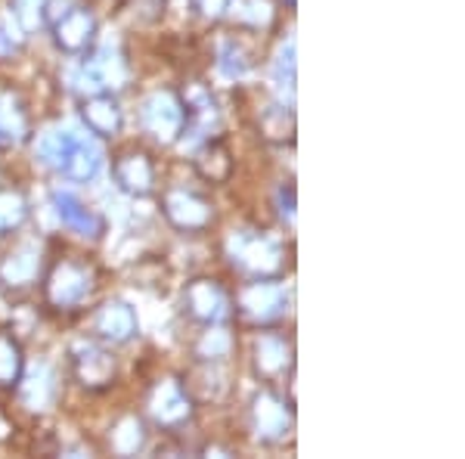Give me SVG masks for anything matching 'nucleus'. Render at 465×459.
Masks as SVG:
<instances>
[{
	"label": "nucleus",
	"instance_id": "1",
	"mask_svg": "<svg viewBox=\"0 0 465 459\" xmlns=\"http://www.w3.org/2000/svg\"><path fill=\"white\" fill-rule=\"evenodd\" d=\"M41 155L47 165H54L59 175L69 180H90L96 177L103 165V153L90 140L78 137L72 131H54L41 140Z\"/></svg>",
	"mask_w": 465,
	"mask_h": 459
},
{
	"label": "nucleus",
	"instance_id": "2",
	"mask_svg": "<svg viewBox=\"0 0 465 459\" xmlns=\"http://www.w3.org/2000/svg\"><path fill=\"white\" fill-rule=\"evenodd\" d=\"M96 289V274L87 261H74V258H63L50 267L47 280H44V295L59 311H69V307H78L94 295Z\"/></svg>",
	"mask_w": 465,
	"mask_h": 459
},
{
	"label": "nucleus",
	"instance_id": "3",
	"mask_svg": "<svg viewBox=\"0 0 465 459\" xmlns=\"http://www.w3.org/2000/svg\"><path fill=\"white\" fill-rule=\"evenodd\" d=\"M140 125L153 140L159 143H174L183 134L186 125V109L183 100L171 90H155L153 96H146L140 106Z\"/></svg>",
	"mask_w": 465,
	"mask_h": 459
},
{
	"label": "nucleus",
	"instance_id": "4",
	"mask_svg": "<svg viewBox=\"0 0 465 459\" xmlns=\"http://www.w3.org/2000/svg\"><path fill=\"white\" fill-rule=\"evenodd\" d=\"M230 254L232 264H239L245 274L258 276V280L282 267V245L270 239L267 233H236L230 239Z\"/></svg>",
	"mask_w": 465,
	"mask_h": 459
},
{
	"label": "nucleus",
	"instance_id": "5",
	"mask_svg": "<svg viewBox=\"0 0 465 459\" xmlns=\"http://www.w3.org/2000/svg\"><path fill=\"white\" fill-rule=\"evenodd\" d=\"M183 311L202 326H217L230 317V295L217 280H193L183 289Z\"/></svg>",
	"mask_w": 465,
	"mask_h": 459
},
{
	"label": "nucleus",
	"instance_id": "6",
	"mask_svg": "<svg viewBox=\"0 0 465 459\" xmlns=\"http://www.w3.org/2000/svg\"><path fill=\"white\" fill-rule=\"evenodd\" d=\"M164 217L183 233H202L214 224V205L193 190L164 193Z\"/></svg>",
	"mask_w": 465,
	"mask_h": 459
},
{
	"label": "nucleus",
	"instance_id": "7",
	"mask_svg": "<svg viewBox=\"0 0 465 459\" xmlns=\"http://www.w3.org/2000/svg\"><path fill=\"white\" fill-rule=\"evenodd\" d=\"M115 357L112 351L100 348V344H81L72 354V375L78 379V385H84L87 391H103L115 382Z\"/></svg>",
	"mask_w": 465,
	"mask_h": 459
},
{
	"label": "nucleus",
	"instance_id": "8",
	"mask_svg": "<svg viewBox=\"0 0 465 459\" xmlns=\"http://www.w3.org/2000/svg\"><path fill=\"white\" fill-rule=\"evenodd\" d=\"M149 413L162 428H180L193 416V397L180 382L164 379L149 394Z\"/></svg>",
	"mask_w": 465,
	"mask_h": 459
},
{
	"label": "nucleus",
	"instance_id": "9",
	"mask_svg": "<svg viewBox=\"0 0 465 459\" xmlns=\"http://www.w3.org/2000/svg\"><path fill=\"white\" fill-rule=\"evenodd\" d=\"M282 304H286V295H282L280 285L270 283L267 276L242 285L236 295V311L252 323H267V320L280 317Z\"/></svg>",
	"mask_w": 465,
	"mask_h": 459
},
{
	"label": "nucleus",
	"instance_id": "10",
	"mask_svg": "<svg viewBox=\"0 0 465 459\" xmlns=\"http://www.w3.org/2000/svg\"><path fill=\"white\" fill-rule=\"evenodd\" d=\"M252 425H254V434L261 441H280L289 434L292 428V413L286 401H280L276 394H264L254 397V406H252Z\"/></svg>",
	"mask_w": 465,
	"mask_h": 459
},
{
	"label": "nucleus",
	"instance_id": "11",
	"mask_svg": "<svg viewBox=\"0 0 465 459\" xmlns=\"http://www.w3.org/2000/svg\"><path fill=\"white\" fill-rule=\"evenodd\" d=\"M56 32V44L65 50V54H87V47L94 44L96 35V19L87 6H72L69 13H63L59 22L54 25Z\"/></svg>",
	"mask_w": 465,
	"mask_h": 459
},
{
	"label": "nucleus",
	"instance_id": "12",
	"mask_svg": "<svg viewBox=\"0 0 465 459\" xmlns=\"http://www.w3.org/2000/svg\"><path fill=\"white\" fill-rule=\"evenodd\" d=\"M94 333L96 338H103L109 344L131 342L134 333H137V317H134L131 304H124V301H106L94 314Z\"/></svg>",
	"mask_w": 465,
	"mask_h": 459
},
{
	"label": "nucleus",
	"instance_id": "13",
	"mask_svg": "<svg viewBox=\"0 0 465 459\" xmlns=\"http://www.w3.org/2000/svg\"><path fill=\"white\" fill-rule=\"evenodd\" d=\"M112 168H115V180L124 193L149 195L155 190V165L146 153H122Z\"/></svg>",
	"mask_w": 465,
	"mask_h": 459
},
{
	"label": "nucleus",
	"instance_id": "14",
	"mask_svg": "<svg viewBox=\"0 0 465 459\" xmlns=\"http://www.w3.org/2000/svg\"><path fill=\"white\" fill-rule=\"evenodd\" d=\"M292 366V351L289 342L282 335H261L254 342V373L261 379L273 382L280 375H286Z\"/></svg>",
	"mask_w": 465,
	"mask_h": 459
},
{
	"label": "nucleus",
	"instance_id": "15",
	"mask_svg": "<svg viewBox=\"0 0 465 459\" xmlns=\"http://www.w3.org/2000/svg\"><path fill=\"white\" fill-rule=\"evenodd\" d=\"M41 276V252L35 245H19L13 254H6V261L0 264V280L10 289H25Z\"/></svg>",
	"mask_w": 465,
	"mask_h": 459
},
{
	"label": "nucleus",
	"instance_id": "16",
	"mask_svg": "<svg viewBox=\"0 0 465 459\" xmlns=\"http://www.w3.org/2000/svg\"><path fill=\"white\" fill-rule=\"evenodd\" d=\"M81 118L96 137H115L122 131V109L118 103L106 94H94L90 100H84L81 106Z\"/></svg>",
	"mask_w": 465,
	"mask_h": 459
},
{
	"label": "nucleus",
	"instance_id": "17",
	"mask_svg": "<svg viewBox=\"0 0 465 459\" xmlns=\"http://www.w3.org/2000/svg\"><path fill=\"white\" fill-rule=\"evenodd\" d=\"M19 385V397L28 410H47L56 401V375L50 373V366H35L25 379L16 382Z\"/></svg>",
	"mask_w": 465,
	"mask_h": 459
},
{
	"label": "nucleus",
	"instance_id": "18",
	"mask_svg": "<svg viewBox=\"0 0 465 459\" xmlns=\"http://www.w3.org/2000/svg\"><path fill=\"white\" fill-rule=\"evenodd\" d=\"M143 444H146V425H143V419L134 416V413H124V416L109 428V447L115 450L118 456L140 454Z\"/></svg>",
	"mask_w": 465,
	"mask_h": 459
},
{
	"label": "nucleus",
	"instance_id": "19",
	"mask_svg": "<svg viewBox=\"0 0 465 459\" xmlns=\"http://www.w3.org/2000/svg\"><path fill=\"white\" fill-rule=\"evenodd\" d=\"M56 212L63 217L65 227H72L74 233H81V236H100L103 233L100 217L90 212L87 205H81V202L69 193H56Z\"/></svg>",
	"mask_w": 465,
	"mask_h": 459
},
{
	"label": "nucleus",
	"instance_id": "20",
	"mask_svg": "<svg viewBox=\"0 0 465 459\" xmlns=\"http://www.w3.org/2000/svg\"><path fill=\"white\" fill-rule=\"evenodd\" d=\"M196 171L202 180H208V184H227L232 177V155L230 149L223 146V143H208L205 149L196 155Z\"/></svg>",
	"mask_w": 465,
	"mask_h": 459
},
{
	"label": "nucleus",
	"instance_id": "21",
	"mask_svg": "<svg viewBox=\"0 0 465 459\" xmlns=\"http://www.w3.org/2000/svg\"><path fill=\"white\" fill-rule=\"evenodd\" d=\"M0 134L10 140H22L28 134V115L13 90H0Z\"/></svg>",
	"mask_w": 465,
	"mask_h": 459
},
{
	"label": "nucleus",
	"instance_id": "22",
	"mask_svg": "<svg viewBox=\"0 0 465 459\" xmlns=\"http://www.w3.org/2000/svg\"><path fill=\"white\" fill-rule=\"evenodd\" d=\"M28 221V199L16 186H0V233H13Z\"/></svg>",
	"mask_w": 465,
	"mask_h": 459
},
{
	"label": "nucleus",
	"instance_id": "23",
	"mask_svg": "<svg viewBox=\"0 0 465 459\" xmlns=\"http://www.w3.org/2000/svg\"><path fill=\"white\" fill-rule=\"evenodd\" d=\"M22 348L10 333L0 329V388H16V382L22 379Z\"/></svg>",
	"mask_w": 465,
	"mask_h": 459
},
{
	"label": "nucleus",
	"instance_id": "24",
	"mask_svg": "<svg viewBox=\"0 0 465 459\" xmlns=\"http://www.w3.org/2000/svg\"><path fill=\"white\" fill-rule=\"evenodd\" d=\"M230 351H232V338L227 335V329H217V326H208V333H202L196 344L199 360H223Z\"/></svg>",
	"mask_w": 465,
	"mask_h": 459
},
{
	"label": "nucleus",
	"instance_id": "25",
	"mask_svg": "<svg viewBox=\"0 0 465 459\" xmlns=\"http://www.w3.org/2000/svg\"><path fill=\"white\" fill-rule=\"evenodd\" d=\"M47 0H13V16L22 28H37L44 22Z\"/></svg>",
	"mask_w": 465,
	"mask_h": 459
},
{
	"label": "nucleus",
	"instance_id": "26",
	"mask_svg": "<svg viewBox=\"0 0 465 459\" xmlns=\"http://www.w3.org/2000/svg\"><path fill=\"white\" fill-rule=\"evenodd\" d=\"M221 56H223L221 59L223 72H230V75H242L252 65V54L242 47V44H236V41H227V47H223Z\"/></svg>",
	"mask_w": 465,
	"mask_h": 459
},
{
	"label": "nucleus",
	"instance_id": "27",
	"mask_svg": "<svg viewBox=\"0 0 465 459\" xmlns=\"http://www.w3.org/2000/svg\"><path fill=\"white\" fill-rule=\"evenodd\" d=\"M232 6V0H193V10L205 19H221Z\"/></svg>",
	"mask_w": 465,
	"mask_h": 459
},
{
	"label": "nucleus",
	"instance_id": "28",
	"mask_svg": "<svg viewBox=\"0 0 465 459\" xmlns=\"http://www.w3.org/2000/svg\"><path fill=\"white\" fill-rule=\"evenodd\" d=\"M19 47H22V41L19 37H13V28L6 25V22H0V59L13 56Z\"/></svg>",
	"mask_w": 465,
	"mask_h": 459
},
{
	"label": "nucleus",
	"instance_id": "29",
	"mask_svg": "<svg viewBox=\"0 0 465 459\" xmlns=\"http://www.w3.org/2000/svg\"><path fill=\"white\" fill-rule=\"evenodd\" d=\"M122 4H124V0H90V6H96V10H106V13H115Z\"/></svg>",
	"mask_w": 465,
	"mask_h": 459
}]
</instances>
